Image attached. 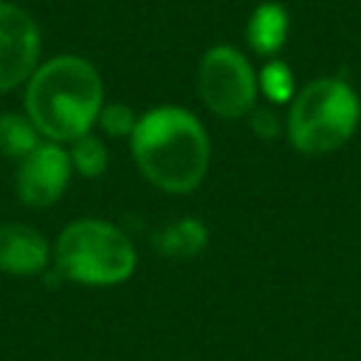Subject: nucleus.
<instances>
[{"mask_svg":"<svg viewBox=\"0 0 361 361\" xmlns=\"http://www.w3.org/2000/svg\"><path fill=\"white\" fill-rule=\"evenodd\" d=\"M130 149L149 183L164 192H192L209 169V135L183 107H155L138 116Z\"/></svg>","mask_w":361,"mask_h":361,"instance_id":"obj_2","label":"nucleus"},{"mask_svg":"<svg viewBox=\"0 0 361 361\" xmlns=\"http://www.w3.org/2000/svg\"><path fill=\"white\" fill-rule=\"evenodd\" d=\"M259 87L271 102H290L293 96V73L285 62H271L259 73Z\"/></svg>","mask_w":361,"mask_h":361,"instance_id":"obj_13","label":"nucleus"},{"mask_svg":"<svg viewBox=\"0 0 361 361\" xmlns=\"http://www.w3.org/2000/svg\"><path fill=\"white\" fill-rule=\"evenodd\" d=\"M288 11L285 6L279 3H262L254 8L251 20H248V28H245V37H248V45L262 54V56H271L276 54L285 39H288Z\"/></svg>","mask_w":361,"mask_h":361,"instance_id":"obj_9","label":"nucleus"},{"mask_svg":"<svg viewBox=\"0 0 361 361\" xmlns=\"http://www.w3.org/2000/svg\"><path fill=\"white\" fill-rule=\"evenodd\" d=\"M358 118V93L344 79H316L293 96L288 113V138L305 155H324L350 141Z\"/></svg>","mask_w":361,"mask_h":361,"instance_id":"obj_4","label":"nucleus"},{"mask_svg":"<svg viewBox=\"0 0 361 361\" xmlns=\"http://www.w3.org/2000/svg\"><path fill=\"white\" fill-rule=\"evenodd\" d=\"M39 25L17 3L0 0V93H8L31 79L39 65Z\"/></svg>","mask_w":361,"mask_h":361,"instance_id":"obj_6","label":"nucleus"},{"mask_svg":"<svg viewBox=\"0 0 361 361\" xmlns=\"http://www.w3.org/2000/svg\"><path fill=\"white\" fill-rule=\"evenodd\" d=\"M107 135L113 138H121V135H133L135 124H138V116L133 113V107L121 104V102H110L102 107L99 113V121H96Z\"/></svg>","mask_w":361,"mask_h":361,"instance_id":"obj_14","label":"nucleus"},{"mask_svg":"<svg viewBox=\"0 0 361 361\" xmlns=\"http://www.w3.org/2000/svg\"><path fill=\"white\" fill-rule=\"evenodd\" d=\"M54 265L71 282L107 288L133 276L135 245L118 226L99 217H82L59 231Z\"/></svg>","mask_w":361,"mask_h":361,"instance_id":"obj_3","label":"nucleus"},{"mask_svg":"<svg viewBox=\"0 0 361 361\" xmlns=\"http://www.w3.org/2000/svg\"><path fill=\"white\" fill-rule=\"evenodd\" d=\"M37 127L25 113H0V155L11 161H23L42 141Z\"/></svg>","mask_w":361,"mask_h":361,"instance_id":"obj_11","label":"nucleus"},{"mask_svg":"<svg viewBox=\"0 0 361 361\" xmlns=\"http://www.w3.org/2000/svg\"><path fill=\"white\" fill-rule=\"evenodd\" d=\"M248 116H251V130L259 138H274L279 133V121H276V116L268 107H254Z\"/></svg>","mask_w":361,"mask_h":361,"instance_id":"obj_15","label":"nucleus"},{"mask_svg":"<svg viewBox=\"0 0 361 361\" xmlns=\"http://www.w3.org/2000/svg\"><path fill=\"white\" fill-rule=\"evenodd\" d=\"M155 245L164 257L169 259H192L195 254L203 251L206 245V226L195 217H186V220H178L172 226H166L158 237H155Z\"/></svg>","mask_w":361,"mask_h":361,"instance_id":"obj_10","label":"nucleus"},{"mask_svg":"<svg viewBox=\"0 0 361 361\" xmlns=\"http://www.w3.org/2000/svg\"><path fill=\"white\" fill-rule=\"evenodd\" d=\"M25 116L54 144H73L87 135L104 107V85L93 62L59 54L39 62L25 82Z\"/></svg>","mask_w":361,"mask_h":361,"instance_id":"obj_1","label":"nucleus"},{"mask_svg":"<svg viewBox=\"0 0 361 361\" xmlns=\"http://www.w3.org/2000/svg\"><path fill=\"white\" fill-rule=\"evenodd\" d=\"M257 73L251 62L231 45H214L197 68V90L206 107L220 118H240L254 110Z\"/></svg>","mask_w":361,"mask_h":361,"instance_id":"obj_5","label":"nucleus"},{"mask_svg":"<svg viewBox=\"0 0 361 361\" xmlns=\"http://www.w3.org/2000/svg\"><path fill=\"white\" fill-rule=\"evenodd\" d=\"M51 262V245L42 231L25 223H3L0 226V271L11 276H34L42 274Z\"/></svg>","mask_w":361,"mask_h":361,"instance_id":"obj_8","label":"nucleus"},{"mask_svg":"<svg viewBox=\"0 0 361 361\" xmlns=\"http://www.w3.org/2000/svg\"><path fill=\"white\" fill-rule=\"evenodd\" d=\"M71 175L73 166L68 149L54 141H42L31 155L20 161L14 175V189L20 203L31 209H45L62 197V192L71 183Z\"/></svg>","mask_w":361,"mask_h":361,"instance_id":"obj_7","label":"nucleus"},{"mask_svg":"<svg viewBox=\"0 0 361 361\" xmlns=\"http://www.w3.org/2000/svg\"><path fill=\"white\" fill-rule=\"evenodd\" d=\"M68 155H71L73 172H79L82 178H99L107 169V147L102 144V138H96L90 133L82 135V138H76L71 144Z\"/></svg>","mask_w":361,"mask_h":361,"instance_id":"obj_12","label":"nucleus"}]
</instances>
